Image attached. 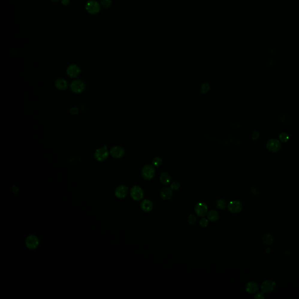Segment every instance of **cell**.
Wrapping results in <instances>:
<instances>
[{
	"mask_svg": "<svg viewBox=\"0 0 299 299\" xmlns=\"http://www.w3.org/2000/svg\"><path fill=\"white\" fill-rule=\"evenodd\" d=\"M155 174V169L153 165L147 164L145 165L141 171V175L144 179L150 180L152 179Z\"/></svg>",
	"mask_w": 299,
	"mask_h": 299,
	"instance_id": "obj_1",
	"label": "cell"
},
{
	"mask_svg": "<svg viewBox=\"0 0 299 299\" xmlns=\"http://www.w3.org/2000/svg\"><path fill=\"white\" fill-rule=\"evenodd\" d=\"M130 195L135 200L139 201L143 198L144 194L143 189L140 186L135 185L130 189Z\"/></svg>",
	"mask_w": 299,
	"mask_h": 299,
	"instance_id": "obj_2",
	"label": "cell"
},
{
	"mask_svg": "<svg viewBox=\"0 0 299 299\" xmlns=\"http://www.w3.org/2000/svg\"><path fill=\"white\" fill-rule=\"evenodd\" d=\"M85 82L81 80L74 81L70 85L72 91L77 93L82 92L85 90Z\"/></svg>",
	"mask_w": 299,
	"mask_h": 299,
	"instance_id": "obj_3",
	"label": "cell"
},
{
	"mask_svg": "<svg viewBox=\"0 0 299 299\" xmlns=\"http://www.w3.org/2000/svg\"><path fill=\"white\" fill-rule=\"evenodd\" d=\"M266 148L271 152H276L280 149L281 144L277 139L271 138L267 141Z\"/></svg>",
	"mask_w": 299,
	"mask_h": 299,
	"instance_id": "obj_4",
	"label": "cell"
},
{
	"mask_svg": "<svg viewBox=\"0 0 299 299\" xmlns=\"http://www.w3.org/2000/svg\"><path fill=\"white\" fill-rule=\"evenodd\" d=\"M207 204L203 202H199L196 205L195 211L196 214L199 217H204L207 213Z\"/></svg>",
	"mask_w": 299,
	"mask_h": 299,
	"instance_id": "obj_5",
	"label": "cell"
},
{
	"mask_svg": "<svg viewBox=\"0 0 299 299\" xmlns=\"http://www.w3.org/2000/svg\"><path fill=\"white\" fill-rule=\"evenodd\" d=\"M227 207L230 212L233 213H237L241 211L242 205L238 200H232L229 203Z\"/></svg>",
	"mask_w": 299,
	"mask_h": 299,
	"instance_id": "obj_6",
	"label": "cell"
},
{
	"mask_svg": "<svg viewBox=\"0 0 299 299\" xmlns=\"http://www.w3.org/2000/svg\"><path fill=\"white\" fill-rule=\"evenodd\" d=\"M108 154L106 147H102L96 150L94 156L97 161H103L108 158Z\"/></svg>",
	"mask_w": 299,
	"mask_h": 299,
	"instance_id": "obj_7",
	"label": "cell"
},
{
	"mask_svg": "<svg viewBox=\"0 0 299 299\" xmlns=\"http://www.w3.org/2000/svg\"><path fill=\"white\" fill-rule=\"evenodd\" d=\"M86 10L91 14H95L100 11V6L95 1H90L86 5Z\"/></svg>",
	"mask_w": 299,
	"mask_h": 299,
	"instance_id": "obj_8",
	"label": "cell"
},
{
	"mask_svg": "<svg viewBox=\"0 0 299 299\" xmlns=\"http://www.w3.org/2000/svg\"><path fill=\"white\" fill-rule=\"evenodd\" d=\"M80 67L76 64H71L67 69V73L68 75L71 78H76L80 74Z\"/></svg>",
	"mask_w": 299,
	"mask_h": 299,
	"instance_id": "obj_9",
	"label": "cell"
},
{
	"mask_svg": "<svg viewBox=\"0 0 299 299\" xmlns=\"http://www.w3.org/2000/svg\"><path fill=\"white\" fill-rule=\"evenodd\" d=\"M129 189L125 185H120L117 186L115 190V196L119 198L123 199L125 198L128 194Z\"/></svg>",
	"mask_w": 299,
	"mask_h": 299,
	"instance_id": "obj_10",
	"label": "cell"
},
{
	"mask_svg": "<svg viewBox=\"0 0 299 299\" xmlns=\"http://www.w3.org/2000/svg\"><path fill=\"white\" fill-rule=\"evenodd\" d=\"M276 286V283L275 282L271 280H268L264 281L262 285L261 289L263 292L265 293H269L272 292Z\"/></svg>",
	"mask_w": 299,
	"mask_h": 299,
	"instance_id": "obj_11",
	"label": "cell"
},
{
	"mask_svg": "<svg viewBox=\"0 0 299 299\" xmlns=\"http://www.w3.org/2000/svg\"><path fill=\"white\" fill-rule=\"evenodd\" d=\"M111 155L115 158H119L125 154V150L120 146H114L110 150Z\"/></svg>",
	"mask_w": 299,
	"mask_h": 299,
	"instance_id": "obj_12",
	"label": "cell"
},
{
	"mask_svg": "<svg viewBox=\"0 0 299 299\" xmlns=\"http://www.w3.org/2000/svg\"><path fill=\"white\" fill-rule=\"evenodd\" d=\"M26 244L29 249H34L39 244V240L35 235H29L26 240Z\"/></svg>",
	"mask_w": 299,
	"mask_h": 299,
	"instance_id": "obj_13",
	"label": "cell"
},
{
	"mask_svg": "<svg viewBox=\"0 0 299 299\" xmlns=\"http://www.w3.org/2000/svg\"><path fill=\"white\" fill-rule=\"evenodd\" d=\"M161 198L165 200H168L172 198L173 196V191L171 188L164 187L161 190Z\"/></svg>",
	"mask_w": 299,
	"mask_h": 299,
	"instance_id": "obj_14",
	"label": "cell"
},
{
	"mask_svg": "<svg viewBox=\"0 0 299 299\" xmlns=\"http://www.w3.org/2000/svg\"><path fill=\"white\" fill-rule=\"evenodd\" d=\"M140 206L144 212H149L153 208V203L150 200L144 199L141 202Z\"/></svg>",
	"mask_w": 299,
	"mask_h": 299,
	"instance_id": "obj_15",
	"label": "cell"
},
{
	"mask_svg": "<svg viewBox=\"0 0 299 299\" xmlns=\"http://www.w3.org/2000/svg\"><path fill=\"white\" fill-rule=\"evenodd\" d=\"M55 86L60 90H64L68 87V82L63 78H58L55 82Z\"/></svg>",
	"mask_w": 299,
	"mask_h": 299,
	"instance_id": "obj_16",
	"label": "cell"
},
{
	"mask_svg": "<svg viewBox=\"0 0 299 299\" xmlns=\"http://www.w3.org/2000/svg\"><path fill=\"white\" fill-rule=\"evenodd\" d=\"M258 290V286L255 282H250L246 285V290L249 293H254Z\"/></svg>",
	"mask_w": 299,
	"mask_h": 299,
	"instance_id": "obj_17",
	"label": "cell"
},
{
	"mask_svg": "<svg viewBox=\"0 0 299 299\" xmlns=\"http://www.w3.org/2000/svg\"><path fill=\"white\" fill-rule=\"evenodd\" d=\"M160 179L161 183L162 184L167 185L170 184L171 181V176L169 175V173H162L160 175Z\"/></svg>",
	"mask_w": 299,
	"mask_h": 299,
	"instance_id": "obj_18",
	"label": "cell"
},
{
	"mask_svg": "<svg viewBox=\"0 0 299 299\" xmlns=\"http://www.w3.org/2000/svg\"><path fill=\"white\" fill-rule=\"evenodd\" d=\"M207 218H208V220H209L211 221H216L219 219V213L217 211L214 210H210L208 213Z\"/></svg>",
	"mask_w": 299,
	"mask_h": 299,
	"instance_id": "obj_19",
	"label": "cell"
},
{
	"mask_svg": "<svg viewBox=\"0 0 299 299\" xmlns=\"http://www.w3.org/2000/svg\"><path fill=\"white\" fill-rule=\"evenodd\" d=\"M262 241L265 245H271L272 243V242L274 241V238H273L272 235H271L270 234H266L263 237Z\"/></svg>",
	"mask_w": 299,
	"mask_h": 299,
	"instance_id": "obj_20",
	"label": "cell"
},
{
	"mask_svg": "<svg viewBox=\"0 0 299 299\" xmlns=\"http://www.w3.org/2000/svg\"><path fill=\"white\" fill-rule=\"evenodd\" d=\"M216 207L220 210H224L227 207V203L223 199H220L216 202Z\"/></svg>",
	"mask_w": 299,
	"mask_h": 299,
	"instance_id": "obj_21",
	"label": "cell"
},
{
	"mask_svg": "<svg viewBox=\"0 0 299 299\" xmlns=\"http://www.w3.org/2000/svg\"><path fill=\"white\" fill-rule=\"evenodd\" d=\"M279 139H280L281 142L286 143L289 139V136L288 135V133L283 132L279 135Z\"/></svg>",
	"mask_w": 299,
	"mask_h": 299,
	"instance_id": "obj_22",
	"label": "cell"
},
{
	"mask_svg": "<svg viewBox=\"0 0 299 299\" xmlns=\"http://www.w3.org/2000/svg\"><path fill=\"white\" fill-rule=\"evenodd\" d=\"M209 90H210V85H209V84L208 83H207V82H205V83H204L202 85V86L201 87V90L200 91H201V93H202L204 94V93H207L209 91Z\"/></svg>",
	"mask_w": 299,
	"mask_h": 299,
	"instance_id": "obj_23",
	"label": "cell"
},
{
	"mask_svg": "<svg viewBox=\"0 0 299 299\" xmlns=\"http://www.w3.org/2000/svg\"><path fill=\"white\" fill-rule=\"evenodd\" d=\"M101 5L102 6L105 8H109L111 4H112V1L111 0H101Z\"/></svg>",
	"mask_w": 299,
	"mask_h": 299,
	"instance_id": "obj_24",
	"label": "cell"
},
{
	"mask_svg": "<svg viewBox=\"0 0 299 299\" xmlns=\"http://www.w3.org/2000/svg\"><path fill=\"white\" fill-rule=\"evenodd\" d=\"M152 164L154 166L158 167L162 164V160L160 157H155L152 161Z\"/></svg>",
	"mask_w": 299,
	"mask_h": 299,
	"instance_id": "obj_25",
	"label": "cell"
},
{
	"mask_svg": "<svg viewBox=\"0 0 299 299\" xmlns=\"http://www.w3.org/2000/svg\"><path fill=\"white\" fill-rule=\"evenodd\" d=\"M181 187V184L178 181H174L171 184V189L173 191L178 190Z\"/></svg>",
	"mask_w": 299,
	"mask_h": 299,
	"instance_id": "obj_26",
	"label": "cell"
},
{
	"mask_svg": "<svg viewBox=\"0 0 299 299\" xmlns=\"http://www.w3.org/2000/svg\"><path fill=\"white\" fill-rule=\"evenodd\" d=\"M280 120L283 123H286V124H288V125L290 124V122H291L290 118L288 116H286V115H282L280 117Z\"/></svg>",
	"mask_w": 299,
	"mask_h": 299,
	"instance_id": "obj_27",
	"label": "cell"
},
{
	"mask_svg": "<svg viewBox=\"0 0 299 299\" xmlns=\"http://www.w3.org/2000/svg\"><path fill=\"white\" fill-rule=\"evenodd\" d=\"M196 221V218L195 216L193 214L190 215L188 217V223L190 224H194V223H195Z\"/></svg>",
	"mask_w": 299,
	"mask_h": 299,
	"instance_id": "obj_28",
	"label": "cell"
},
{
	"mask_svg": "<svg viewBox=\"0 0 299 299\" xmlns=\"http://www.w3.org/2000/svg\"><path fill=\"white\" fill-rule=\"evenodd\" d=\"M208 224H209V221L207 219L205 218H203L200 221V224L202 227H207Z\"/></svg>",
	"mask_w": 299,
	"mask_h": 299,
	"instance_id": "obj_29",
	"label": "cell"
},
{
	"mask_svg": "<svg viewBox=\"0 0 299 299\" xmlns=\"http://www.w3.org/2000/svg\"><path fill=\"white\" fill-rule=\"evenodd\" d=\"M259 137V133L258 131H254L252 135V138L253 140H257Z\"/></svg>",
	"mask_w": 299,
	"mask_h": 299,
	"instance_id": "obj_30",
	"label": "cell"
},
{
	"mask_svg": "<svg viewBox=\"0 0 299 299\" xmlns=\"http://www.w3.org/2000/svg\"><path fill=\"white\" fill-rule=\"evenodd\" d=\"M70 112L73 115H76L78 113V109L77 107H73L70 109Z\"/></svg>",
	"mask_w": 299,
	"mask_h": 299,
	"instance_id": "obj_31",
	"label": "cell"
},
{
	"mask_svg": "<svg viewBox=\"0 0 299 299\" xmlns=\"http://www.w3.org/2000/svg\"><path fill=\"white\" fill-rule=\"evenodd\" d=\"M255 298L256 299H263L264 298V293H261V292H259L257 294L255 295Z\"/></svg>",
	"mask_w": 299,
	"mask_h": 299,
	"instance_id": "obj_32",
	"label": "cell"
},
{
	"mask_svg": "<svg viewBox=\"0 0 299 299\" xmlns=\"http://www.w3.org/2000/svg\"><path fill=\"white\" fill-rule=\"evenodd\" d=\"M61 3L64 5H67L70 3V0H61Z\"/></svg>",
	"mask_w": 299,
	"mask_h": 299,
	"instance_id": "obj_33",
	"label": "cell"
},
{
	"mask_svg": "<svg viewBox=\"0 0 299 299\" xmlns=\"http://www.w3.org/2000/svg\"><path fill=\"white\" fill-rule=\"evenodd\" d=\"M59 1H60V0H52V1H53V2H58Z\"/></svg>",
	"mask_w": 299,
	"mask_h": 299,
	"instance_id": "obj_34",
	"label": "cell"
}]
</instances>
